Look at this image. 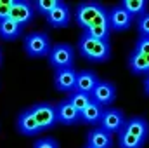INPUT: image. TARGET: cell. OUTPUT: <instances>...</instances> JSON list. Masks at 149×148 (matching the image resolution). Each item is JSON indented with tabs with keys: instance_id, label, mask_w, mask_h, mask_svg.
Returning a JSON list of instances; mask_svg holds the SVG:
<instances>
[{
	"instance_id": "cell-3",
	"label": "cell",
	"mask_w": 149,
	"mask_h": 148,
	"mask_svg": "<svg viewBox=\"0 0 149 148\" xmlns=\"http://www.w3.org/2000/svg\"><path fill=\"white\" fill-rule=\"evenodd\" d=\"M23 45H24V52L28 58H49L50 54V49H52V44H50V37L45 33V32H31L28 33L24 40H23Z\"/></svg>"
},
{
	"instance_id": "cell-14",
	"label": "cell",
	"mask_w": 149,
	"mask_h": 148,
	"mask_svg": "<svg viewBox=\"0 0 149 148\" xmlns=\"http://www.w3.org/2000/svg\"><path fill=\"white\" fill-rule=\"evenodd\" d=\"M16 125H17V131H19L21 134H24V136H35V134H38V132H42V129H40V125H38L37 118H35V115L31 113L30 108L19 113Z\"/></svg>"
},
{
	"instance_id": "cell-2",
	"label": "cell",
	"mask_w": 149,
	"mask_h": 148,
	"mask_svg": "<svg viewBox=\"0 0 149 148\" xmlns=\"http://www.w3.org/2000/svg\"><path fill=\"white\" fill-rule=\"evenodd\" d=\"M78 52L88 61L94 63H102L111 58V45L106 40H97V38L88 37L85 32L78 40Z\"/></svg>"
},
{
	"instance_id": "cell-10",
	"label": "cell",
	"mask_w": 149,
	"mask_h": 148,
	"mask_svg": "<svg viewBox=\"0 0 149 148\" xmlns=\"http://www.w3.org/2000/svg\"><path fill=\"white\" fill-rule=\"evenodd\" d=\"M45 19L52 28H66L71 23V7L59 0L57 5L45 16Z\"/></svg>"
},
{
	"instance_id": "cell-24",
	"label": "cell",
	"mask_w": 149,
	"mask_h": 148,
	"mask_svg": "<svg viewBox=\"0 0 149 148\" xmlns=\"http://www.w3.org/2000/svg\"><path fill=\"white\" fill-rule=\"evenodd\" d=\"M57 2H59V0H35V2H31V5H33V11H35L37 14L47 16V14L57 5Z\"/></svg>"
},
{
	"instance_id": "cell-7",
	"label": "cell",
	"mask_w": 149,
	"mask_h": 148,
	"mask_svg": "<svg viewBox=\"0 0 149 148\" xmlns=\"http://www.w3.org/2000/svg\"><path fill=\"white\" fill-rule=\"evenodd\" d=\"M108 19H109V28L111 32H125L132 26L134 23V16L130 12H127L121 4L114 5L108 11Z\"/></svg>"
},
{
	"instance_id": "cell-23",
	"label": "cell",
	"mask_w": 149,
	"mask_h": 148,
	"mask_svg": "<svg viewBox=\"0 0 149 148\" xmlns=\"http://www.w3.org/2000/svg\"><path fill=\"white\" fill-rule=\"evenodd\" d=\"M85 33L92 38H97V40H106L109 42V35H111V28L109 25H99V26H90L85 30Z\"/></svg>"
},
{
	"instance_id": "cell-20",
	"label": "cell",
	"mask_w": 149,
	"mask_h": 148,
	"mask_svg": "<svg viewBox=\"0 0 149 148\" xmlns=\"http://www.w3.org/2000/svg\"><path fill=\"white\" fill-rule=\"evenodd\" d=\"M121 7L130 12L134 18H139L148 12V0H123Z\"/></svg>"
},
{
	"instance_id": "cell-26",
	"label": "cell",
	"mask_w": 149,
	"mask_h": 148,
	"mask_svg": "<svg viewBox=\"0 0 149 148\" xmlns=\"http://www.w3.org/2000/svg\"><path fill=\"white\" fill-rule=\"evenodd\" d=\"M134 51L142 54V56H149V37H139Z\"/></svg>"
},
{
	"instance_id": "cell-25",
	"label": "cell",
	"mask_w": 149,
	"mask_h": 148,
	"mask_svg": "<svg viewBox=\"0 0 149 148\" xmlns=\"http://www.w3.org/2000/svg\"><path fill=\"white\" fill-rule=\"evenodd\" d=\"M137 30L141 37H149V12L137 18Z\"/></svg>"
},
{
	"instance_id": "cell-8",
	"label": "cell",
	"mask_w": 149,
	"mask_h": 148,
	"mask_svg": "<svg viewBox=\"0 0 149 148\" xmlns=\"http://www.w3.org/2000/svg\"><path fill=\"white\" fill-rule=\"evenodd\" d=\"M37 12L33 11L31 2L28 0H14L12 9H10V19H14L19 26H28L33 19H35Z\"/></svg>"
},
{
	"instance_id": "cell-22",
	"label": "cell",
	"mask_w": 149,
	"mask_h": 148,
	"mask_svg": "<svg viewBox=\"0 0 149 148\" xmlns=\"http://www.w3.org/2000/svg\"><path fill=\"white\" fill-rule=\"evenodd\" d=\"M68 101H70L78 111H81L92 99H90V94H85V92H80V91H73V92L68 94Z\"/></svg>"
},
{
	"instance_id": "cell-12",
	"label": "cell",
	"mask_w": 149,
	"mask_h": 148,
	"mask_svg": "<svg viewBox=\"0 0 149 148\" xmlns=\"http://www.w3.org/2000/svg\"><path fill=\"white\" fill-rule=\"evenodd\" d=\"M56 115H57V124L63 125H76L80 122V111L68 99H63L61 103L56 105Z\"/></svg>"
},
{
	"instance_id": "cell-21",
	"label": "cell",
	"mask_w": 149,
	"mask_h": 148,
	"mask_svg": "<svg viewBox=\"0 0 149 148\" xmlns=\"http://www.w3.org/2000/svg\"><path fill=\"white\" fill-rule=\"evenodd\" d=\"M146 141L125 132V131H120L118 132V148H144Z\"/></svg>"
},
{
	"instance_id": "cell-16",
	"label": "cell",
	"mask_w": 149,
	"mask_h": 148,
	"mask_svg": "<svg viewBox=\"0 0 149 148\" xmlns=\"http://www.w3.org/2000/svg\"><path fill=\"white\" fill-rule=\"evenodd\" d=\"M99 80H101V78L94 73V72H90V70H81V72H78V75H76L74 91L90 94V92L95 89V85L99 84Z\"/></svg>"
},
{
	"instance_id": "cell-13",
	"label": "cell",
	"mask_w": 149,
	"mask_h": 148,
	"mask_svg": "<svg viewBox=\"0 0 149 148\" xmlns=\"http://www.w3.org/2000/svg\"><path fill=\"white\" fill-rule=\"evenodd\" d=\"M113 134L101 129L99 125L90 129L87 132V147H92V148H113Z\"/></svg>"
},
{
	"instance_id": "cell-17",
	"label": "cell",
	"mask_w": 149,
	"mask_h": 148,
	"mask_svg": "<svg viewBox=\"0 0 149 148\" xmlns=\"http://www.w3.org/2000/svg\"><path fill=\"white\" fill-rule=\"evenodd\" d=\"M102 113H104V108L102 106H99L97 103L90 101L83 110L80 111V122L90 124V125H99V122L102 118Z\"/></svg>"
},
{
	"instance_id": "cell-4",
	"label": "cell",
	"mask_w": 149,
	"mask_h": 148,
	"mask_svg": "<svg viewBox=\"0 0 149 148\" xmlns=\"http://www.w3.org/2000/svg\"><path fill=\"white\" fill-rule=\"evenodd\" d=\"M49 63L54 70L74 68V49L70 44H64V42L52 45L50 54H49Z\"/></svg>"
},
{
	"instance_id": "cell-27",
	"label": "cell",
	"mask_w": 149,
	"mask_h": 148,
	"mask_svg": "<svg viewBox=\"0 0 149 148\" xmlns=\"http://www.w3.org/2000/svg\"><path fill=\"white\" fill-rule=\"evenodd\" d=\"M14 0H0V21L10 18V9H12Z\"/></svg>"
},
{
	"instance_id": "cell-30",
	"label": "cell",
	"mask_w": 149,
	"mask_h": 148,
	"mask_svg": "<svg viewBox=\"0 0 149 148\" xmlns=\"http://www.w3.org/2000/svg\"><path fill=\"white\" fill-rule=\"evenodd\" d=\"M0 65H2V51H0Z\"/></svg>"
},
{
	"instance_id": "cell-1",
	"label": "cell",
	"mask_w": 149,
	"mask_h": 148,
	"mask_svg": "<svg viewBox=\"0 0 149 148\" xmlns=\"http://www.w3.org/2000/svg\"><path fill=\"white\" fill-rule=\"evenodd\" d=\"M74 19L83 30H87L90 26L109 25L108 9L99 2H83V4H80L74 11Z\"/></svg>"
},
{
	"instance_id": "cell-11",
	"label": "cell",
	"mask_w": 149,
	"mask_h": 148,
	"mask_svg": "<svg viewBox=\"0 0 149 148\" xmlns=\"http://www.w3.org/2000/svg\"><path fill=\"white\" fill-rule=\"evenodd\" d=\"M76 75L78 72L74 68H66V70H56L54 73V87L61 92H73L76 85Z\"/></svg>"
},
{
	"instance_id": "cell-6",
	"label": "cell",
	"mask_w": 149,
	"mask_h": 148,
	"mask_svg": "<svg viewBox=\"0 0 149 148\" xmlns=\"http://www.w3.org/2000/svg\"><path fill=\"white\" fill-rule=\"evenodd\" d=\"M125 120H127L125 113L120 108H106L104 113H102L101 122H99V127L104 129V131H108V132H111L113 136H114V134H118L123 129Z\"/></svg>"
},
{
	"instance_id": "cell-28",
	"label": "cell",
	"mask_w": 149,
	"mask_h": 148,
	"mask_svg": "<svg viewBox=\"0 0 149 148\" xmlns=\"http://www.w3.org/2000/svg\"><path fill=\"white\" fill-rule=\"evenodd\" d=\"M33 148H59V143L54 138H42V140H37Z\"/></svg>"
},
{
	"instance_id": "cell-18",
	"label": "cell",
	"mask_w": 149,
	"mask_h": 148,
	"mask_svg": "<svg viewBox=\"0 0 149 148\" xmlns=\"http://www.w3.org/2000/svg\"><path fill=\"white\" fill-rule=\"evenodd\" d=\"M128 66L135 75H149V56H142L132 51L128 56Z\"/></svg>"
},
{
	"instance_id": "cell-19",
	"label": "cell",
	"mask_w": 149,
	"mask_h": 148,
	"mask_svg": "<svg viewBox=\"0 0 149 148\" xmlns=\"http://www.w3.org/2000/svg\"><path fill=\"white\" fill-rule=\"evenodd\" d=\"M23 33V26H19L14 19L7 18L3 21H0V38L3 40H16L21 37Z\"/></svg>"
},
{
	"instance_id": "cell-9",
	"label": "cell",
	"mask_w": 149,
	"mask_h": 148,
	"mask_svg": "<svg viewBox=\"0 0 149 148\" xmlns=\"http://www.w3.org/2000/svg\"><path fill=\"white\" fill-rule=\"evenodd\" d=\"M90 99L97 103L99 106H109L113 101L116 99V87L108 80H99L95 89L90 92Z\"/></svg>"
},
{
	"instance_id": "cell-31",
	"label": "cell",
	"mask_w": 149,
	"mask_h": 148,
	"mask_svg": "<svg viewBox=\"0 0 149 148\" xmlns=\"http://www.w3.org/2000/svg\"><path fill=\"white\" fill-rule=\"evenodd\" d=\"M85 148H92V147H87V145H85Z\"/></svg>"
},
{
	"instance_id": "cell-29",
	"label": "cell",
	"mask_w": 149,
	"mask_h": 148,
	"mask_svg": "<svg viewBox=\"0 0 149 148\" xmlns=\"http://www.w3.org/2000/svg\"><path fill=\"white\" fill-rule=\"evenodd\" d=\"M144 92L149 96V75L146 77V80H144Z\"/></svg>"
},
{
	"instance_id": "cell-15",
	"label": "cell",
	"mask_w": 149,
	"mask_h": 148,
	"mask_svg": "<svg viewBox=\"0 0 149 148\" xmlns=\"http://www.w3.org/2000/svg\"><path fill=\"white\" fill-rule=\"evenodd\" d=\"M121 131H125V132H128V134L146 141L149 136V124H148V120L142 118V117H132V118L125 120V125H123Z\"/></svg>"
},
{
	"instance_id": "cell-5",
	"label": "cell",
	"mask_w": 149,
	"mask_h": 148,
	"mask_svg": "<svg viewBox=\"0 0 149 148\" xmlns=\"http://www.w3.org/2000/svg\"><path fill=\"white\" fill-rule=\"evenodd\" d=\"M31 113L35 115L38 125L42 131L54 129L57 125V115H56V105L52 103H38L33 108H30Z\"/></svg>"
}]
</instances>
